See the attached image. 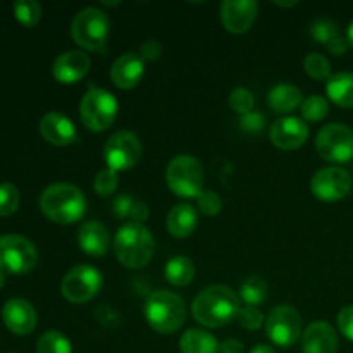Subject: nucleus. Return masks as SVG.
I'll list each match as a JSON object with an SVG mask.
<instances>
[{"instance_id": "nucleus-1", "label": "nucleus", "mask_w": 353, "mask_h": 353, "mask_svg": "<svg viewBox=\"0 0 353 353\" xmlns=\"http://www.w3.org/2000/svg\"><path fill=\"white\" fill-rule=\"evenodd\" d=\"M240 299L226 285H212L196 295L192 305L196 323L205 327H223L236 319Z\"/></svg>"}, {"instance_id": "nucleus-2", "label": "nucleus", "mask_w": 353, "mask_h": 353, "mask_svg": "<svg viewBox=\"0 0 353 353\" xmlns=\"http://www.w3.org/2000/svg\"><path fill=\"white\" fill-rule=\"evenodd\" d=\"M40 209L57 224H72L86 212V199L81 190L69 183H55L43 190Z\"/></svg>"}, {"instance_id": "nucleus-3", "label": "nucleus", "mask_w": 353, "mask_h": 353, "mask_svg": "<svg viewBox=\"0 0 353 353\" xmlns=\"http://www.w3.org/2000/svg\"><path fill=\"white\" fill-rule=\"evenodd\" d=\"M154 236L143 224H123L114 236V254L124 268H143L154 257Z\"/></svg>"}, {"instance_id": "nucleus-4", "label": "nucleus", "mask_w": 353, "mask_h": 353, "mask_svg": "<svg viewBox=\"0 0 353 353\" xmlns=\"http://www.w3.org/2000/svg\"><path fill=\"white\" fill-rule=\"evenodd\" d=\"M145 317L150 327L157 333L171 334L185 324V300L172 292L157 290L145 303Z\"/></svg>"}, {"instance_id": "nucleus-5", "label": "nucleus", "mask_w": 353, "mask_h": 353, "mask_svg": "<svg viewBox=\"0 0 353 353\" xmlns=\"http://www.w3.org/2000/svg\"><path fill=\"white\" fill-rule=\"evenodd\" d=\"M168 186L174 195L183 199H196L203 192L205 172L202 164L192 155H178L165 169Z\"/></svg>"}, {"instance_id": "nucleus-6", "label": "nucleus", "mask_w": 353, "mask_h": 353, "mask_svg": "<svg viewBox=\"0 0 353 353\" xmlns=\"http://www.w3.org/2000/svg\"><path fill=\"white\" fill-rule=\"evenodd\" d=\"M110 21L99 7H86L79 10L71 24L72 40L86 50H100L107 43Z\"/></svg>"}, {"instance_id": "nucleus-7", "label": "nucleus", "mask_w": 353, "mask_h": 353, "mask_svg": "<svg viewBox=\"0 0 353 353\" xmlns=\"http://www.w3.org/2000/svg\"><path fill=\"white\" fill-rule=\"evenodd\" d=\"M117 100L103 88H90L79 102V117L92 131H105L117 116Z\"/></svg>"}, {"instance_id": "nucleus-8", "label": "nucleus", "mask_w": 353, "mask_h": 353, "mask_svg": "<svg viewBox=\"0 0 353 353\" xmlns=\"http://www.w3.org/2000/svg\"><path fill=\"white\" fill-rule=\"evenodd\" d=\"M38 252L30 240L21 234H3L0 238V271L21 276L37 265Z\"/></svg>"}, {"instance_id": "nucleus-9", "label": "nucleus", "mask_w": 353, "mask_h": 353, "mask_svg": "<svg viewBox=\"0 0 353 353\" xmlns=\"http://www.w3.org/2000/svg\"><path fill=\"white\" fill-rule=\"evenodd\" d=\"M316 148L324 161L345 164L353 159V131L340 123L327 124L317 133Z\"/></svg>"}, {"instance_id": "nucleus-10", "label": "nucleus", "mask_w": 353, "mask_h": 353, "mask_svg": "<svg viewBox=\"0 0 353 353\" xmlns=\"http://www.w3.org/2000/svg\"><path fill=\"white\" fill-rule=\"evenodd\" d=\"M265 333L278 347H293L302 334V316L292 305L274 307L265 321Z\"/></svg>"}, {"instance_id": "nucleus-11", "label": "nucleus", "mask_w": 353, "mask_h": 353, "mask_svg": "<svg viewBox=\"0 0 353 353\" xmlns=\"http://www.w3.org/2000/svg\"><path fill=\"white\" fill-rule=\"evenodd\" d=\"M102 288V274L92 265H76L64 276L61 285L62 296L71 303H86L95 299Z\"/></svg>"}, {"instance_id": "nucleus-12", "label": "nucleus", "mask_w": 353, "mask_h": 353, "mask_svg": "<svg viewBox=\"0 0 353 353\" xmlns=\"http://www.w3.org/2000/svg\"><path fill=\"white\" fill-rule=\"evenodd\" d=\"M141 143L131 131H117L103 145V159L112 171H128L140 161Z\"/></svg>"}, {"instance_id": "nucleus-13", "label": "nucleus", "mask_w": 353, "mask_h": 353, "mask_svg": "<svg viewBox=\"0 0 353 353\" xmlns=\"http://www.w3.org/2000/svg\"><path fill=\"white\" fill-rule=\"evenodd\" d=\"M353 179L350 172L338 165L324 168L312 176L310 190L314 195L324 202H336L345 199L352 192Z\"/></svg>"}, {"instance_id": "nucleus-14", "label": "nucleus", "mask_w": 353, "mask_h": 353, "mask_svg": "<svg viewBox=\"0 0 353 353\" xmlns=\"http://www.w3.org/2000/svg\"><path fill=\"white\" fill-rule=\"evenodd\" d=\"M269 138L281 150H296L309 138V126L300 117H281L271 126Z\"/></svg>"}, {"instance_id": "nucleus-15", "label": "nucleus", "mask_w": 353, "mask_h": 353, "mask_svg": "<svg viewBox=\"0 0 353 353\" xmlns=\"http://www.w3.org/2000/svg\"><path fill=\"white\" fill-rule=\"evenodd\" d=\"M2 319L10 333L24 336L37 327V310L28 300L10 299L3 305Z\"/></svg>"}, {"instance_id": "nucleus-16", "label": "nucleus", "mask_w": 353, "mask_h": 353, "mask_svg": "<svg viewBox=\"0 0 353 353\" xmlns=\"http://www.w3.org/2000/svg\"><path fill=\"white\" fill-rule=\"evenodd\" d=\"M257 17V3L254 0H224L221 6V21L231 33H245Z\"/></svg>"}, {"instance_id": "nucleus-17", "label": "nucleus", "mask_w": 353, "mask_h": 353, "mask_svg": "<svg viewBox=\"0 0 353 353\" xmlns=\"http://www.w3.org/2000/svg\"><path fill=\"white\" fill-rule=\"evenodd\" d=\"M38 130H40L43 140L55 145V147H68V145L74 143L76 138H78L74 123L61 112L45 114L40 119Z\"/></svg>"}, {"instance_id": "nucleus-18", "label": "nucleus", "mask_w": 353, "mask_h": 353, "mask_svg": "<svg viewBox=\"0 0 353 353\" xmlns=\"http://www.w3.org/2000/svg\"><path fill=\"white\" fill-rule=\"evenodd\" d=\"M90 65L92 61L85 52L69 50L55 59L52 64V74L62 85H72L90 71Z\"/></svg>"}, {"instance_id": "nucleus-19", "label": "nucleus", "mask_w": 353, "mask_h": 353, "mask_svg": "<svg viewBox=\"0 0 353 353\" xmlns=\"http://www.w3.org/2000/svg\"><path fill=\"white\" fill-rule=\"evenodd\" d=\"M145 72L143 57L138 54H124L116 59L110 69V78L112 83L121 90H131L141 81Z\"/></svg>"}, {"instance_id": "nucleus-20", "label": "nucleus", "mask_w": 353, "mask_h": 353, "mask_svg": "<svg viewBox=\"0 0 353 353\" xmlns=\"http://www.w3.org/2000/svg\"><path fill=\"white\" fill-rule=\"evenodd\" d=\"M303 353H336L338 334L331 324L319 321L312 323L302 336Z\"/></svg>"}, {"instance_id": "nucleus-21", "label": "nucleus", "mask_w": 353, "mask_h": 353, "mask_svg": "<svg viewBox=\"0 0 353 353\" xmlns=\"http://www.w3.org/2000/svg\"><path fill=\"white\" fill-rule=\"evenodd\" d=\"M78 245L85 254L92 257H102L110 247L109 230L99 221H88L79 228Z\"/></svg>"}, {"instance_id": "nucleus-22", "label": "nucleus", "mask_w": 353, "mask_h": 353, "mask_svg": "<svg viewBox=\"0 0 353 353\" xmlns=\"http://www.w3.org/2000/svg\"><path fill=\"white\" fill-rule=\"evenodd\" d=\"M199 224V214L195 207L188 203H178L168 214V231L174 238H186L195 231Z\"/></svg>"}, {"instance_id": "nucleus-23", "label": "nucleus", "mask_w": 353, "mask_h": 353, "mask_svg": "<svg viewBox=\"0 0 353 353\" xmlns=\"http://www.w3.org/2000/svg\"><path fill=\"white\" fill-rule=\"evenodd\" d=\"M268 102L276 112H292V110L299 109L303 103L302 90L295 85H290V83H279L274 88H271L268 95Z\"/></svg>"}, {"instance_id": "nucleus-24", "label": "nucleus", "mask_w": 353, "mask_h": 353, "mask_svg": "<svg viewBox=\"0 0 353 353\" xmlns=\"http://www.w3.org/2000/svg\"><path fill=\"white\" fill-rule=\"evenodd\" d=\"M326 93L336 105L352 109L353 107V72H338L326 83Z\"/></svg>"}, {"instance_id": "nucleus-25", "label": "nucleus", "mask_w": 353, "mask_h": 353, "mask_svg": "<svg viewBox=\"0 0 353 353\" xmlns=\"http://www.w3.org/2000/svg\"><path fill=\"white\" fill-rule=\"evenodd\" d=\"M181 353H219V343L203 330H188L179 340Z\"/></svg>"}, {"instance_id": "nucleus-26", "label": "nucleus", "mask_w": 353, "mask_h": 353, "mask_svg": "<svg viewBox=\"0 0 353 353\" xmlns=\"http://www.w3.org/2000/svg\"><path fill=\"white\" fill-rule=\"evenodd\" d=\"M164 276L172 286H186L195 278V265L188 257L178 255L169 259L164 268Z\"/></svg>"}, {"instance_id": "nucleus-27", "label": "nucleus", "mask_w": 353, "mask_h": 353, "mask_svg": "<svg viewBox=\"0 0 353 353\" xmlns=\"http://www.w3.org/2000/svg\"><path fill=\"white\" fill-rule=\"evenodd\" d=\"M268 283L261 276H252L241 285L240 299L247 303V307H259L268 299Z\"/></svg>"}, {"instance_id": "nucleus-28", "label": "nucleus", "mask_w": 353, "mask_h": 353, "mask_svg": "<svg viewBox=\"0 0 353 353\" xmlns=\"http://www.w3.org/2000/svg\"><path fill=\"white\" fill-rule=\"evenodd\" d=\"M37 353H72L71 341L59 331H47L38 340Z\"/></svg>"}, {"instance_id": "nucleus-29", "label": "nucleus", "mask_w": 353, "mask_h": 353, "mask_svg": "<svg viewBox=\"0 0 353 353\" xmlns=\"http://www.w3.org/2000/svg\"><path fill=\"white\" fill-rule=\"evenodd\" d=\"M14 16L23 26H37L41 17V6L37 0H17L14 2Z\"/></svg>"}, {"instance_id": "nucleus-30", "label": "nucleus", "mask_w": 353, "mask_h": 353, "mask_svg": "<svg viewBox=\"0 0 353 353\" xmlns=\"http://www.w3.org/2000/svg\"><path fill=\"white\" fill-rule=\"evenodd\" d=\"M303 68H305L307 74L314 79H319V81H327L331 78V64L323 54H312L307 55L303 59Z\"/></svg>"}, {"instance_id": "nucleus-31", "label": "nucleus", "mask_w": 353, "mask_h": 353, "mask_svg": "<svg viewBox=\"0 0 353 353\" xmlns=\"http://www.w3.org/2000/svg\"><path fill=\"white\" fill-rule=\"evenodd\" d=\"M330 112V103L324 97L321 95H310L303 100L302 103V116L305 121L316 123V121H323Z\"/></svg>"}, {"instance_id": "nucleus-32", "label": "nucleus", "mask_w": 353, "mask_h": 353, "mask_svg": "<svg viewBox=\"0 0 353 353\" xmlns=\"http://www.w3.org/2000/svg\"><path fill=\"white\" fill-rule=\"evenodd\" d=\"M117 185H119V178H117V172L112 171V169H103L93 179V190L99 196H109L112 195L117 190Z\"/></svg>"}, {"instance_id": "nucleus-33", "label": "nucleus", "mask_w": 353, "mask_h": 353, "mask_svg": "<svg viewBox=\"0 0 353 353\" xmlns=\"http://www.w3.org/2000/svg\"><path fill=\"white\" fill-rule=\"evenodd\" d=\"M19 207V190L12 183L0 185V216H10Z\"/></svg>"}, {"instance_id": "nucleus-34", "label": "nucleus", "mask_w": 353, "mask_h": 353, "mask_svg": "<svg viewBox=\"0 0 353 353\" xmlns=\"http://www.w3.org/2000/svg\"><path fill=\"white\" fill-rule=\"evenodd\" d=\"M310 37H312L317 43L330 45L331 41L336 40V38L340 37V33H338V26L333 21L319 19L310 26Z\"/></svg>"}, {"instance_id": "nucleus-35", "label": "nucleus", "mask_w": 353, "mask_h": 353, "mask_svg": "<svg viewBox=\"0 0 353 353\" xmlns=\"http://www.w3.org/2000/svg\"><path fill=\"white\" fill-rule=\"evenodd\" d=\"M254 93L247 88H234L233 92L230 93V105L231 109L236 110L238 114L245 116V114L252 112L254 110Z\"/></svg>"}, {"instance_id": "nucleus-36", "label": "nucleus", "mask_w": 353, "mask_h": 353, "mask_svg": "<svg viewBox=\"0 0 353 353\" xmlns=\"http://www.w3.org/2000/svg\"><path fill=\"white\" fill-rule=\"evenodd\" d=\"M236 319L240 326L248 331H257L264 323V316L257 307H240Z\"/></svg>"}, {"instance_id": "nucleus-37", "label": "nucleus", "mask_w": 353, "mask_h": 353, "mask_svg": "<svg viewBox=\"0 0 353 353\" xmlns=\"http://www.w3.org/2000/svg\"><path fill=\"white\" fill-rule=\"evenodd\" d=\"M196 203H199L200 210L205 216H217L223 209V200L212 190H203L199 196H196Z\"/></svg>"}, {"instance_id": "nucleus-38", "label": "nucleus", "mask_w": 353, "mask_h": 353, "mask_svg": "<svg viewBox=\"0 0 353 353\" xmlns=\"http://www.w3.org/2000/svg\"><path fill=\"white\" fill-rule=\"evenodd\" d=\"M264 124H265V117L262 116L261 112H255V110L245 114V116H241L240 119V128L243 131H247V133H259V131H262Z\"/></svg>"}, {"instance_id": "nucleus-39", "label": "nucleus", "mask_w": 353, "mask_h": 353, "mask_svg": "<svg viewBox=\"0 0 353 353\" xmlns=\"http://www.w3.org/2000/svg\"><path fill=\"white\" fill-rule=\"evenodd\" d=\"M338 327L347 340L353 341V305L345 307L338 314Z\"/></svg>"}, {"instance_id": "nucleus-40", "label": "nucleus", "mask_w": 353, "mask_h": 353, "mask_svg": "<svg viewBox=\"0 0 353 353\" xmlns=\"http://www.w3.org/2000/svg\"><path fill=\"white\" fill-rule=\"evenodd\" d=\"M134 205V200L131 196H119V199L114 202V212L121 219H130L131 209Z\"/></svg>"}, {"instance_id": "nucleus-41", "label": "nucleus", "mask_w": 353, "mask_h": 353, "mask_svg": "<svg viewBox=\"0 0 353 353\" xmlns=\"http://www.w3.org/2000/svg\"><path fill=\"white\" fill-rule=\"evenodd\" d=\"M148 214H150V210H148L147 203H145V202H134L133 209H131V214H130V223L143 224L145 221L148 219Z\"/></svg>"}, {"instance_id": "nucleus-42", "label": "nucleus", "mask_w": 353, "mask_h": 353, "mask_svg": "<svg viewBox=\"0 0 353 353\" xmlns=\"http://www.w3.org/2000/svg\"><path fill=\"white\" fill-rule=\"evenodd\" d=\"M221 353H243L245 347L240 340H233V338H228V340L221 341L219 345Z\"/></svg>"}, {"instance_id": "nucleus-43", "label": "nucleus", "mask_w": 353, "mask_h": 353, "mask_svg": "<svg viewBox=\"0 0 353 353\" xmlns=\"http://www.w3.org/2000/svg\"><path fill=\"white\" fill-rule=\"evenodd\" d=\"M141 55L145 59H157L161 55V45L155 40H147L141 45Z\"/></svg>"}, {"instance_id": "nucleus-44", "label": "nucleus", "mask_w": 353, "mask_h": 353, "mask_svg": "<svg viewBox=\"0 0 353 353\" xmlns=\"http://www.w3.org/2000/svg\"><path fill=\"white\" fill-rule=\"evenodd\" d=\"M348 45H350V43H348V40H345V38L338 37L336 40H333L330 45H327V48H330L331 54L341 55V54H345V52H347Z\"/></svg>"}, {"instance_id": "nucleus-45", "label": "nucleus", "mask_w": 353, "mask_h": 353, "mask_svg": "<svg viewBox=\"0 0 353 353\" xmlns=\"http://www.w3.org/2000/svg\"><path fill=\"white\" fill-rule=\"evenodd\" d=\"M250 353H276L274 348L269 347V345H257L250 350Z\"/></svg>"}, {"instance_id": "nucleus-46", "label": "nucleus", "mask_w": 353, "mask_h": 353, "mask_svg": "<svg viewBox=\"0 0 353 353\" xmlns=\"http://www.w3.org/2000/svg\"><path fill=\"white\" fill-rule=\"evenodd\" d=\"M347 40H348V43H350L353 47V21H352L350 26H348V30H347Z\"/></svg>"}, {"instance_id": "nucleus-47", "label": "nucleus", "mask_w": 353, "mask_h": 353, "mask_svg": "<svg viewBox=\"0 0 353 353\" xmlns=\"http://www.w3.org/2000/svg\"><path fill=\"white\" fill-rule=\"evenodd\" d=\"M278 3V6H281V7H293V6H296V2H276Z\"/></svg>"}, {"instance_id": "nucleus-48", "label": "nucleus", "mask_w": 353, "mask_h": 353, "mask_svg": "<svg viewBox=\"0 0 353 353\" xmlns=\"http://www.w3.org/2000/svg\"><path fill=\"white\" fill-rule=\"evenodd\" d=\"M3 283H6V272L0 271V288L3 286Z\"/></svg>"}]
</instances>
